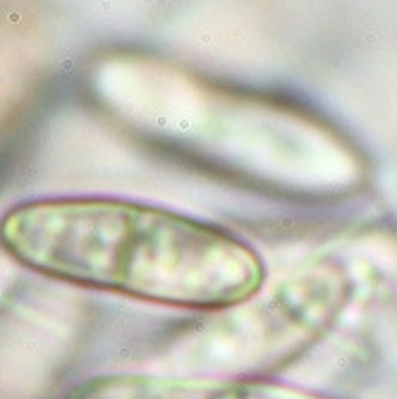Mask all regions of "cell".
Instances as JSON below:
<instances>
[{
    "instance_id": "obj_1",
    "label": "cell",
    "mask_w": 397,
    "mask_h": 399,
    "mask_svg": "<svg viewBox=\"0 0 397 399\" xmlns=\"http://www.w3.org/2000/svg\"><path fill=\"white\" fill-rule=\"evenodd\" d=\"M0 246L50 280L175 308L242 306L266 280L261 256L237 234L124 198L17 203L0 217Z\"/></svg>"
},
{
    "instance_id": "obj_2",
    "label": "cell",
    "mask_w": 397,
    "mask_h": 399,
    "mask_svg": "<svg viewBox=\"0 0 397 399\" xmlns=\"http://www.w3.org/2000/svg\"><path fill=\"white\" fill-rule=\"evenodd\" d=\"M65 399H328L306 390L201 375L158 373H103L81 380Z\"/></svg>"
}]
</instances>
